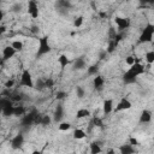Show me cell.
<instances>
[{
  "label": "cell",
  "instance_id": "51",
  "mask_svg": "<svg viewBox=\"0 0 154 154\" xmlns=\"http://www.w3.org/2000/svg\"><path fill=\"white\" fill-rule=\"evenodd\" d=\"M0 112H1V106H0Z\"/></svg>",
  "mask_w": 154,
  "mask_h": 154
},
{
  "label": "cell",
  "instance_id": "40",
  "mask_svg": "<svg viewBox=\"0 0 154 154\" xmlns=\"http://www.w3.org/2000/svg\"><path fill=\"white\" fill-rule=\"evenodd\" d=\"M10 99L13 101V102H18V101H22V96L20 95H10Z\"/></svg>",
  "mask_w": 154,
  "mask_h": 154
},
{
  "label": "cell",
  "instance_id": "1",
  "mask_svg": "<svg viewBox=\"0 0 154 154\" xmlns=\"http://www.w3.org/2000/svg\"><path fill=\"white\" fill-rule=\"evenodd\" d=\"M153 37H154V24L147 23V25L142 29V31L138 36V42L140 43H150V42H153Z\"/></svg>",
  "mask_w": 154,
  "mask_h": 154
},
{
  "label": "cell",
  "instance_id": "52",
  "mask_svg": "<svg viewBox=\"0 0 154 154\" xmlns=\"http://www.w3.org/2000/svg\"><path fill=\"white\" fill-rule=\"evenodd\" d=\"M0 8H1V7H0Z\"/></svg>",
  "mask_w": 154,
  "mask_h": 154
},
{
  "label": "cell",
  "instance_id": "3",
  "mask_svg": "<svg viewBox=\"0 0 154 154\" xmlns=\"http://www.w3.org/2000/svg\"><path fill=\"white\" fill-rule=\"evenodd\" d=\"M19 85L20 87H26V88H34L35 83L32 79V75L29 69H24L20 73V79H19Z\"/></svg>",
  "mask_w": 154,
  "mask_h": 154
},
{
  "label": "cell",
  "instance_id": "26",
  "mask_svg": "<svg viewBox=\"0 0 154 154\" xmlns=\"http://www.w3.org/2000/svg\"><path fill=\"white\" fill-rule=\"evenodd\" d=\"M53 122V118L51 117V116H48V114H42V118H41V123H40V125H42V126H48V125H51V123Z\"/></svg>",
  "mask_w": 154,
  "mask_h": 154
},
{
  "label": "cell",
  "instance_id": "35",
  "mask_svg": "<svg viewBox=\"0 0 154 154\" xmlns=\"http://www.w3.org/2000/svg\"><path fill=\"white\" fill-rule=\"evenodd\" d=\"M65 97H66V93H65L64 90H59V91L55 93V99H57V100H63V99H65Z\"/></svg>",
  "mask_w": 154,
  "mask_h": 154
},
{
  "label": "cell",
  "instance_id": "42",
  "mask_svg": "<svg viewBox=\"0 0 154 154\" xmlns=\"http://www.w3.org/2000/svg\"><path fill=\"white\" fill-rule=\"evenodd\" d=\"M6 31H7V28H6V25H4V24H0V35L5 34Z\"/></svg>",
  "mask_w": 154,
  "mask_h": 154
},
{
  "label": "cell",
  "instance_id": "14",
  "mask_svg": "<svg viewBox=\"0 0 154 154\" xmlns=\"http://www.w3.org/2000/svg\"><path fill=\"white\" fill-rule=\"evenodd\" d=\"M150 122H152V112L149 109H143L140 114V123L148 124Z\"/></svg>",
  "mask_w": 154,
  "mask_h": 154
},
{
  "label": "cell",
  "instance_id": "4",
  "mask_svg": "<svg viewBox=\"0 0 154 154\" xmlns=\"http://www.w3.org/2000/svg\"><path fill=\"white\" fill-rule=\"evenodd\" d=\"M26 11H28V14H29L32 19L38 18V16H40V7H38L37 1H36V0H29V1H28Z\"/></svg>",
  "mask_w": 154,
  "mask_h": 154
},
{
  "label": "cell",
  "instance_id": "24",
  "mask_svg": "<svg viewBox=\"0 0 154 154\" xmlns=\"http://www.w3.org/2000/svg\"><path fill=\"white\" fill-rule=\"evenodd\" d=\"M118 43L119 42H117L116 40H109L108 41V45H107V47H106V52H107V54H112L114 51H116V48H117V46H118Z\"/></svg>",
  "mask_w": 154,
  "mask_h": 154
},
{
  "label": "cell",
  "instance_id": "39",
  "mask_svg": "<svg viewBox=\"0 0 154 154\" xmlns=\"http://www.w3.org/2000/svg\"><path fill=\"white\" fill-rule=\"evenodd\" d=\"M36 88L40 89V90L45 89V81H43V79H38V81L36 82Z\"/></svg>",
  "mask_w": 154,
  "mask_h": 154
},
{
  "label": "cell",
  "instance_id": "37",
  "mask_svg": "<svg viewBox=\"0 0 154 154\" xmlns=\"http://www.w3.org/2000/svg\"><path fill=\"white\" fill-rule=\"evenodd\" d=\"M129 144H131V146H134V147H136V146H138V140H137L136 137H134V136H131V137L129 138Z\"/></svg>",
  "mask_w": 154,
  "mask_h": 154
},
{
  "label": "cell",
  "instance_id": "31",
  "mask_svg": "<svg viewBox=\"0 0 154 154\" xmlns=\"http://www.w3.org/2000/svg\"><path fill=\"white\" fill-rule=\"evenodd\" d=\"M83 23H84V17L83 16H77L75 19H73V26L76 28V29H78V28H81L82 25H83Z\"/></svg>",
  "mask_w": 154,
  "mask_h": 154
},
{
  "label": "cell",
  "instance_id": "32",
  "mask_svg": "<svg viewBox=\"0 0 154 154\" xmlns=\"http://www.w3.org/2000/svg\"><path fill=\"white\" fill-rule=\"evenodd\" d=\"M84 88L83 87H81V85H77L76 87V95H77V97L78 99H83L84 97Z\"/></svg>",
  "mask_w": 154,
  "mask_h": 154
},
{
  "label": "cell",
  "instance_id": "29",
  "mask_svg": "<svg viewBox=\"0 0 154 154\" xmlns=\"http://www.w3.org/2000/svg\"><path fill=\"white\" fill-rule=\"evenodd\" d=\"M144 60L148 65H152L154 63V51H148L144 54Z\"/></svg>",
  "mask_w": 154,
  "mask_h": 154
},
{
  "label": "cell",
  "instance_id": "12",
  "mask_svg": "<svg viewBox=\"0 0 154 154\" xmlns=\"http://www.w3.org/2000/svg\"><path fill=\"white\" fill-rule=\"evenodd\" d=\"M103 85H105V78H103V76H101L99 73L95 75L94 78H93V87H94V89L101 90L103 88Z\"/></svg>",
  "mask_w": 154,
  "mask_h": 154
},
{
  "label": "cell",
  "instance_id": "7",
  "mask_svg": "<svg viewBox=\"0 0 154 154\" xmlns=\"http://www.w3.org/2000/svg\"><path fill=\"white\" fill-rule=\"evenodd\" d=\"M131 107H132L131 101H130L129 99H126V97H123V99H120V100L118 101V103L116 105V107L113 108V111H116V112L128 111V109H130Z\"/></svg>",
  "mask_w": 154,
  "mask_h": 154
},
{
  "label": "cell",
  "instance_id": "16",
  "mask_svg": "<svg viewBox=\"0 0 154 154\" xmlns=\"http://www.w3.org/2000/svg\"><path fill=\"white\" fill-rule=\"evenodd\" d=\"M58 63H59V66L61 70H64L66 66H69L71 64V60L69 59V57L66 54H60L58 57Z\"/></svg>",
  "mask_w": 154,
  "mask_h": 154
},
{
  "label": "cell",
  "instance_id": "45",
  "mask_svg": "<svg viewBox=\"0 0 154 154\" xmlns=\"http://www.w3.org/2000/svg\"><path fill=\"white\" fill-rule=\"evenodd\" d=\"M99 14H100V17H101V18H105V17H107V13H106V12H100Z\"/></svg>",
  "mask_w": 154,
  "mask_h": 154
},
{
  "label": "cell",
  "instance_id": "28",
  "mask_svg": "<svg viewBox=\"0 0 154 154\" xmlns=\"http://www.w3.org/2000/svg\"><path fill=\"white\" fill-rule=\"evenodd\" d=\"M87 72H88L89 76H95V75H97V73H99V65H97V64H93V65L88 66V67H87Z\"/></svg>",
  "mask_w": 154,
  "mask_h": 154
},
{
  "label": "cell",
  "instance_id": "6",
  "mask_svg": "<svg viewBox=\"0 0 154 154\" xmlns=\"http://www.w3.org/2000/svg\"><path fill=\"white\" fill-rule=\"evenodd\" d=\"M114 23H116V25H117V28H118L119 31H124V30L129 29V26H130V19L126 18V17H119V16H117L114 18Z\"/></svg>",
  "mask_w": 154,
  "mask_h": 154
},
{
  "label": "cell",
  "instance_id": "34",
  "mask_svg": "<svg viewBox=\"0 0 154 154\" xmlns=\"http://www.w3.org/2000/svg\"><path fill=\"white\" fill-rule=\"evenodd\" d=\"M93 124H94V126H96V128H102V125H103L102 120H101L99 117H94V119H93Z\"/></svg>",
  "mask_w": 154,
  "mask_h": 154
},
{
  "label": "cell",
  "instance_id": "17",
  "mask_svg": "<svg viewBox=\"0 0 154 154\" xmlns=\"http://www.w3.org/2000/svg\"><path fill=\"white\" fill-rule=\"evenodd\" d=\"M63 117H64V108H63L61 105H58L57 108H55V111H54V114H53V120L57 122V123L58 122H61Z\"/></svg>",
  "mask_w": 154,
  "mask_h": 154
},
{
  "label": "cell",
  "instance_id": "50",
  "mask_svg": "<svg viewBox=\"0 0 154 154\" xmlns=\"http://www.w3.org/2000/svg\"><path fill=\"white\" fill-rule=\"evenodd\" d=\"M0 124H1V112H0Z\"/></svg>",
  "mask_w": 154,
  "mask_h": 154
},
{
  "label": "cell",
  "instance_id": "30",
  "mask_svg": "<svg viewBox=\"0 0 154 154\" xmlns=\"http://www.w3.org/2000/svg\"><path fill=\"white\" fill-rule=\"evenodd\" d=\"M71 128H72V125L70 122H59V124H58V129L60 131H69Z\"/></svg>",
  "mask_w": 154,
  "mask_h": 154
},
{
  "label": "cell",
  "instance_id": "19",
  "mask_svg": "<svg viewBox=\"0 0 154 154\" xmlns=\"http://www.w3.org/2000/svg\"><path fill=\"white\" fill-rule=\"evenodd\" d=\"M89 149H90V153L91 154H99L102 152V148H101V143L97 142V141H94L89 144Z\"/></svg>",
  "mask_w": 154,
  "mask_h": 154
},
{
  "label": "cell",
  "instance_id": "5",
  "mask_svg": "<svg viewBox=\"0 0 154 154\" xmlns=\"http://www.w3.org/2000/svg\"><path fill=\"white\" fill-rule=\"evenodd\" d=\"M36 113H37L36 109H32V111H30V112H25V113L20 117V123H22V125H24V126H30V125H32Z\"/></svg>",
  "mask_w": 154,
  "mask_h": 154
},
{
  "label": "cell",
  "instance_id": "11",
  "mask_svg": "<svg viewBox=\"0 0 154 154\" xmlns=\"http://www.w3.org/2000/svg\"><path fill=\"white\" fill-rule=\"evenodd\" d=\"M113 108H114V103H113V100L112 99H105L103 102H102V112L103 114H109L113 112Z\"/></svg>",
  "mask_w": 154,
  "mask_h": 154
},
{
  "label": "cell",
  "instance_id": "33",
  "mask_svg": "<svg viewBox=\"0 0 154 154\" xmlns=\"http://www.w3.org/2000/svg\"><path fill=\"white\" fill-rule=\"evenodd\" d=\"M135 61H137V60H136V58H135L134 55H128V57L125 58V64L129 65V66H131Z\"/></svg>",
  "mask_w": 154,
  "mask_h": 154
},
{
  "label": "cell",
  "instance_id": "41",
  "mask_svg": "<svg viewBox=\"0 0 154 154\" xmlns=\"http://www.w3.org/2000/svg\"><path fill=\"white\" fill-rule=\"evenodd\" d=\"M20 8H22V5L16 4V5L12 7V11H13V12H19V11H20Z\"/></svg>",
  "mask_w": 154,
  "mask_h": 154
},
{
  "label": "cell",
  "instance_id": "15",
  "mask_svg": "<svg viewBox=\"0 0 154 154\" xmlns=\"http://www.w3.org/2000/svg\"><path fill=\"white\" fill-rule=\"evenodd\" d=\"M136 79H137V76H135V75H134L131 71H129V70H126V71L124 72V75H123V81H124V83H126V84L135 83Z\"/></svg>",
  "mask_w": 154,
  "mask_h": 154
},
{
  "label": "cell",
  "instance_id": "43",
  "mask_svg": "<svg viewBox=\"0 0 154 154\" xmlns=\"http://www.w3.org/2000/svg\"><path fill=\"white\" fill-rule=\"evenodd\" d=\"M107 55V52L106 51H102V52H100V54H99V59H105V57Z\"/></svg>",
  "mask_w": 154,
  "mask_h": 154
},
{
  "label": "cell",
  "instance_id": "36",
  "mask_svg": "<svg viewBox=\"0 0 154 154\" xmlns=\"http://www.w3.org/2000/svg\"><path fill=\"white\" fill-rule=\"evenodd\" d=\"M54 87V81L52 78L45 79V88H53Z\"/></svg>",
  "mask_w": 154,
  "mask_h": 154
},
{
  "label": "cell",
  "instance_id": "25",
  "mask_svg": "<svg viewBox=\"0 0 154 154\" xmlns=\"http://www.w3.org/2000/svg\"><path fill=\"white\" fill-rule=\"evenodd\" d=\"M57 7L60 10H69L71 7V2H70V0H58Z\"/></svg>",
  "mask_w": 154,
  "mask_h": 154
},
{
  "label": "cell",
  "instance_id": "46",
  "mask_svg": "<svg viewBox=\"0 0 154 154\" xmlns=\"http://www.w3.org/2000/svg\"><path fill=\"white\" fill-rule=\"evenodd\" d=\"M140 2H141L142 5H144V4H147V0H140Z\"/></svg>",
  "mask_w": 154,
  "mask_h": 154
},
{
  "label": "cell",
  "instance_id": "44",
  "mask_svg": "<svg viewBox=\"0 0 154 154\" xmlns=\"http://www.w3.org/2000/svg\"><path fill=\"white\" fill-rule=\"evenodd\" d=\"M4 17H5V13H4V11L0 8V22L4 19Z\"/></svg>",
  "mask_w": 154,
  "mask_h": 154
},
{
  "label": "cell",
  "instance_id": "23",
  "mask_svg": "<svg viewBox=\"0 0 154 154\" xmlns=\"http://www.w3.org/2000/svg\"><path fill=\"white\" fill-rule=\"evenodd\" d=\"M85 136H87V134H85V131H84L83 129H75L73 132H72V137H73L75 140H77V141L83 140Z\"/></svg>",
  "mask_w": 154,
  "mask_h": 154
},
{
  "label": "cell",
  "instance_id": "22",
  "mask_svg": "<svg viewBox=\"0 0 154 154\" xmlns=\"http://www.w3.org/2000/svg\"><path fill=\"white\" fill-rule=\"evenodd\" d=\"M25 112H26L25 106H23V105L13 106V116H14V117H22Z\"/></svg>",
  "mask_w": 154,
  "mask_h": 154
},
{
  "label": "cell",
  "instance_id": "13",
  "mask_svg": "<svg viewBox=\"0 0 154 154\" xmlns=\"http://www.w3.org/2000/svg\"><path fill=\"white\" fill-rule=\"evenodd\" d=\"M87 67V61H85V59L84 58H77L73 63H72V69L73 70H77V71H79V70H83V69H85Z\"/></svg>",
  "mask_w": 154,
  "mask_h": 154
},
{
  "label": "cell",
  "instance_id": "21",
  "mask_svg": "<svg viewBox=\"0 0 154 154\" xmlns=\"http://www.w3.org/2000/svg\"><path fill=\"white\" fill-rule=\"evenodd\" d=\"M119 152H120L122 154H132V153H135L136 150H135V147L131 146V144H122V146L119 147Z\"/></svg>",
  "mask_w": 154,
  "mask_h": 154
},
{
  "label": "cell",
  "instance_id": "18",
  "mask_svg": "<svg viewBox=\"0 0 154 154\" xmlns=\"http://www.w3.org/2000/svg\"><path fill=\"white\" fill-rule=\"evenodd\" d=\"M13 106H14L13 102L10 103V105L4 106L1 108V116H4V117H11V116H13Z\"/></svg>",
  "mask_w": 154,
  "mask_h": 154
},
{
  "label": "cell",
  "instance_id": "49",
  "mask_svg": "<svg viewBox=\"0 0 154 154\" xmlns=\"http://www.w3.org/2000/svg\"><path fill=\"white\" fill-rule=\"evenodd\" d=\"M1 97H2V93L0 91V99H1Z\"/></svg>",
  "mask_w": 154,
  "mask_h": 154
},
{
  "label": "cell",
  "instance_id": "8",
  "mask_svg": "<svg viewBox=\"0 0 154 154\" xmlns=\"http://www.w3.org/2000/svg\"><path fill=\"white\" fill-rule=\"evenodd\" d=\"M129 71H131L135 76H141V75H143L144 72H146V67H144V65L143 64H141L140 61H135L129 69H128Z\"/></svg>",
  "mask_w": 154,
  "mask_h": 154
},
{
  "label": "cell",
  "instance_id": "20",
  "mask_svg": "<svg viewBox=\"0 0 154 154\" xmlns=\"http://www.w3.org/2000/svg\"><path fill=\"white\" fill-rule=\"evenodd\" d=\"M90 116H91V113L88 108H79L76 112V118L77 119H84V118H88Z\"/></svg>",
  "mask_w": 154,
  "mask_h": 154
},
{
  "label": "cell",
  "instance_id": "9",
  "mask_svg": "<svg viewBox=\"0 0 154 154\" xmlns=\"http://www.w3.org/2000/svg\"><path fill=\"white\" fill-rule=\"evenodd\" d=\"M16 49L11 46V45H8V46H5L4 48H2V60L4 61H7V60H10V59H12L14 55H16Z\"/></svg>",
  "mask_w": 154,
  "mask_h": 154
},
{
  "label": "cell",
  "instance_id": "38",
  "mask_svg": "<svg viewBox=\"0 0 154 154\" xmlns=\"http://www.w3.org/2000/svg\"><path fill=\"white\" fill-rule=\"evenodd\" d=\"M13 85H14V81H13V79H7V81L5 82V88H6V89H11Z\"/></svg>",
  "mask_w": 154,
  "mask_h": 154
},
{
  "label": "cell",
  "instance_id": "10",
  "mask_svg": "<svg viewBox=\"0 0 154 154\" xmlns=\"http://www.w3.org/2000/svg\"><path fill=\"white\" fill-rule=\"evenodd\" d=\"M23 144H24V135L23 134L19 132V134H17V135H14L12 137V140H11V147L13 149H19Z\"/></svg>",
  "mask_w": 154,
  "mask_h": 154
},
{
  "label": "cell",
  "instance_id": "27",
  "mask_svg": "<svg viewBox=\"0 0 154 154\" xmlns=\"http://www.w3.org/2000/svg\"><path fill=\"white\" fill-rule=\"evenodd\" d=\"M11 46L16 49V52H22L23 48H24V43L20 41V40H14L11 42Z\"/></svg>",
  "mask_w": 154,
  "mask_h": 154
},
{
  "label": "cell",
  "instance_id": "47",
  "mask_svg": "<svg viewBox=\"0 0 154 154\" xmlns=\"http://www.w3.org/2000/svg\"><path fill=\"white\" fill-rule=\"evenodd\" d=\"M36 29H37V28H36V26H32V30H31V31H32V32H36V31H37V30H36Z\"/></svg>",
  "mask_w": 154,
  "mask_h": 154
},
{
  "label": "cell",
  "instance_id": "48",
  "mask_svg": "<svg viewBox=\"0 0 154 154\" xmlns=\"http://www.w3.org/2000/svg\"><path fill=\"white\" fill-rule=\"evenodd\" d=\"M107 153H114V150H113V149H108Z\"/></svg>",
  "mask_w": 154,
  "mask_h": 154
},
{
  "label": "cell",
  "instance_id": "2",
  "mask_svg": "<svg viewBox=\"0 0 154 154\" xmlns=\"http://www.w3.org/2000/svg\"><path fill=\"white\" fill-rule=\"evenodd\" d=\"M52 51V47H51V43H49V37L48 36H42L38 38V46H37V53H36V57H42L45 54H48L49 52Z\"/></svg>",
  "mask_w": 154,
  "mask_h": 154
}]
</instances>
